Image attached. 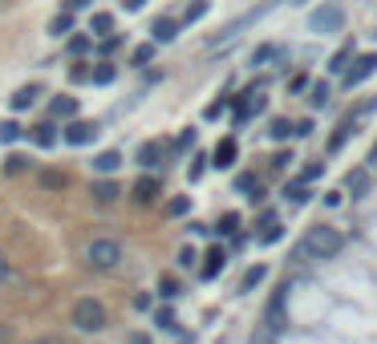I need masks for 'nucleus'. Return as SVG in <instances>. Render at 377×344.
<instances>
[{
	"label": "nucleus",
	"mask_w": 377,
	"mask_h": 344,
	"mask_svg": "<svg viewBox=\"0 0 377 344\" xmlns=\"http://www.w3.org/2000/svg\"><path fill=\"white\" fill-rule=\"evenodd\" d=\"M154 324H159L163 332H175V328H179V320H175V312H170V308H159V312H154Z\"/></svg>",
	"instance_id": "c85d7f7f"
},
{
	"label": "nucleus",
	"mask_w": 377,
	"mask_h": 344,
	"mask_svg": "<svg viewBox=\"0 0 377 344\" xmlns=\"http://www.w3.org/2000/svg\"><path fill=\"white\" fill-rule=\"evenodd\" d=\"M329 101V85H312V93H308V106H325Z\"/></svg>",
	"instance_id": "4c0bfd02"
},
{
	"label": "nucleus",
	"mask_w": 377,
	"mask_h": 344,
	"mask_svg": "<svg viewBox=\"0 0 377 344\" xmlns=\"http://www.w3.org/2000/svg\"><path fill=\"white\" fill-rule=\"evenodd\" d=\"M0 279H8V259L0 255Z\"/></svg>",
	"instance_id": "603ef678"
},
{
	"label": "nucleus",
	"mask_w": 377,
	"mask_h": 344,
	"mask_svg": "<svg viewBox=\"0 0 377 344\" xmlns=\"http://www.w3.org/2000/svg\"><path fill=\"white\" fill-rule=\"evenodd\" d=\"M21 134H24V130L17 126V122H0V146H13Z\"/></svg>",
	"instance_id": "bb28decb"
},
{
	"label": "nucleus",
	"mask_w": 377,
	"mask_h": 344,
	"mask_svg": "<svg viewBox=\"0 0 377 344\" xmlns=\"http://www.w3.org/2000/svg\"><path fill=\"white\" fill-rule=\"evenodd\" d=\"M292 134L308 138V134H312V122H308V117H305V122H296V126H292Z\"/></svg>",
	"instance_id": "79ce46f5"
},
{
	"label": "nucleus",
	"mask_w": 377,
	"mask_h": 344,
	"mask_svg": "<svg viewBox=\"0 0 377 344\" xmlns=\"http://www.w3.org/2000/svg\"><path fill=\"white\" fill-rule=\"evenodd\" d=\"M236 227H239V215H223V219H219V235H236Z\"/></svg>",
	"instance_id": "e433bc0d"
},
{
	"label": "nucleus",
	"mask_w": 377,
	"mask_h": 344,
	"mask_svg": "<svg viewBox=\"0 0 377 344\" xmlns=\"http://www.w3.org/2000/svg\"><path fill=\"white\" fill-rule=\"evenodd\" d=\"M203 13H207V0H195V4H191V8H187V17H183V21H179V24H191V21H199Z\"/></svg>",
	"instance_id": "f704fd0d"
},
{
	"label": "nucleus",
	"mask_w": 377,
	"mask_h": 344,
	"mask_svg": "<svg viewBox=\"0 0 377 344\" xmlns=\"http://www.w3.org/2000/svg\"><path fill=\"white\" fill-rule=\"evenodd\" d=\"M159 296H163V300H175V296H179V284H175V275H163V279H159Z\"/></svg>",
	"instance_id": "7c9ffc66"
},
{
	"label": "nucleus",
	"mask_w": 377,
	"mask_h": 344,
	"mask_svg": "<svg viewBox=\"0 0 377 344\" xmlns=\"http://www.w3.org/2000/svg\"><path fill=\"white\" fill-rule=\"evenodd\" d=\"M268 134L276 138V142H284V138L292 134V122H288V117H276V122H272V126H268Z\"/></svg>",
	"instance_id": "c756f323"
},
{
	"label": "nucleus",
	"mask_w": 377,
	"mask_h": 344,
	"mask_svg": "<svg viewBox=\"0 0 377 344\" xmlns=\"http://www.w3.org/2000/svg\"><path fill=\"white\" fill-rule=\"evenodd\" d=\"M276 57H284L280 45H259L256 53H252V65H268V61H276Z\"/></svg>",
	"instance_id": "aec40b11"
},
{
	"label": "nucleus",
	"mask_w": 377,
	"mask_h": 344,
	"mask_svg": "<svg viewBox=\"0 0 377 344\" xmlns=\"http://www.w3.org/2000/svg\"><path fill=\"white\" fill-rule=\"evenodd\" d=\"M86 77H90V69H86V65H73L70 69V81H86Z\"/></svg>",
	"instance_id": "a19ab883"
},
{
	"label": "nucleus",
	"mask_w": 377,
	"mask_h": 344,
	"mask_svg": "<svg viewBox=\"0 0 377 344\" xmlns=\"http://www.w3.org/2000/svg\"><path fill=\"white\" fill-rule=\"evenodd\" d=\"M134 308H138V312H146V308H150V296H146V292H138V296H134Z\"/></svg>",
	"instance_id": "de8ad7c7"
},
{
	"label": "nucleus",
	"mask_w": 377,
	"mask_h": 344,
	"mask_svg": "<svg viewBox=\"0 0 377 344\" xmlns=\"http://www.w3.org/2000/svg\"><path fill=\"white\" fill-rule=\"evenodd\" d=\"M134 199H138L142 206H146V203H154V199H159V179H154V174L138 179V183H134Z\"/></svg>",
	"instance_id": "ddd939ff"
},
{
	"label": "nucleus",
	"mask_w": 377,
	"mask_h": 344,
	"mask_svg": "<svg viewBox=\"0 0 377 344\" xmlns=\"http://www.w3.org/2000/svg\"><path fill=\"white\" fill-rule=\"evenodd\" d=\"M118 166H122V154H118V150H106V154H97V158H94V170H97V174H114Z\"/></svg>",
	"instance_id": "a211bd4d"
},
{
	"label": "nucleus",
	"mask_w": 377,
	"mask_h": 344,
	"mask_svg": "<svg viewBox=\"0 0 377 344\" xmlns=\"http://www.w3.org/2000/svg\"><path fill=\"white\" fill-rule=\"evenodd\" d=\"M24 166H29V158H24V154H8V162H4V174H24Z\"/></svg>",
	"instance_id": "2f4dec72"
},
{
	"label": "nucleus",
	"mask_w": 377,
	"mask_h": 344,
	"mask_svg": "<svg viewBox=\"0 0 377 344\" xmlns=\"http://www.w3.org/2000/svg\"><path fill=\"white\" fill-rule=\"evenodd\" d=\"M284 300H288V284H284L280 292L272 296V304H268V328H284Z\"/></svg>",
	"instance_id": "9b49d317"
},
{
	"label": "nucleus",
	"mask_w": 377,
	"mask_h": 344,
	"mask_svg": "<svg viewBox=\"0 0 377 344\" xmlns=\"http://www.w3.org/2000/svg\"><path fill=\"white\" fill-rule=\"evenodd\" d=\"M284 239V227L276 215H264V231H259V243H280Z\"/></svg>",
	"instance_id": "f3484780"
},
{
	"label": "nucleus",
	"mask_w": 377,
	"mask_h": 344,
	"mask_svg": "<svg viewBox=\"0 0 377 344\" xmlns=\"http://www.w3.org/2000/svg\"><path fill=\"white\" fill-rule=\"evenodd\" d=\"M138 166H146V170L163 166V146H159V142H142L138 146Z\"/></svg>",
	"instance_id": "9d476101"
},
{
	"label": "nucleus",
	"mask_w": 377,
	"mask_h": 344,
	"mask_svg": "<svg viewBox=\"0 0 377 344\" xmlns=\"http://www.w3.org/2000/svg\"><path fill=\"white\" fill-rule=\"evenodd\" d=\"M203 162H207V158H195V162H191V183H195V179H203Z\"/></svg>",
	"instance_id": "37998d69"
},
{
	"label": "nucleus",
	"mask_w": 377,
	"mask_h": 344,
	"mask_svg": "<svg viewBox=\"0 0 377 344\" xmlns=\"http://www.w3.org/2000/svg\"><path fill=\"white\" fill-rule=\"evenodd\" d=\"M86 259H90V268H97V272H114L122 263V243L118 239H94V243L86 247Z\"/></svg>",
	"instance_id": "7ed1b4c3"
},
{
	"label": "nucleus",
	"mask_w": 377,
	"mask_h": 344,
	"mask_svg": "<svg viewBox=\"0 0 377 344\" xmlns=\"http://www.w3.org/2000/svg\"><path fill=\"white\" fill-rule=\"evenodd\" d=\"M345 190H349L353 199H365V190H369V170H349V179H345Z\"/></svg>",
	"instance_id": "2eb2a0df"
},
{
	"label": "nucleus",
	"mask_w": 377,
	"mask_h": 344,
	"mask_svg": "<svg viewBox=\"0 0 377 344\" xmlns=\"http://www.w3.org/2000/svg\"><path fill=\"white\" fill-rule=\"evenodd\" d=\"M223 263H227V252H223V247H211V252L203 255V279H215V275L223 272Z\"/></svg>",
	"instance_id": "1a4fd4ad"
},
{
	"label": "nucleus",
	"mask_w": 377,
	"mask_h": 344,
	"mask_svg": "<svg viewBox=\"0 0 377 344\" xmlns=\"http://www.w3.org/2000/svg\"><path fill=\"white\" fill-rule=\"evenodd\" d=\"M130 344H150V341H146V336H134V341H130Z\"/></svg>",
	"instance_id": "864d4df0"
},
{
	"label": "nucleus",
	"mask_w": 377,
	"mask_h": 344,
	"mask_svg": "<svg viewBox=\"0 0 377 344\" xmlns=\"http://www.w3.org/2000/svg\"><path fill=\"white\" fill-rule=\"evenodd\" d=\"M94 0H65V13H77V8H90Z\"/></svg>",
	"instance_id": "c03bdc74"
},
{
	"label": "nucleus",
	"mask_w": 377,
	"mask_h": 344,
	"mask_svg": "<svg viewBox=\"0 0 377 344\" xmlns=\"http://www.w3.org/2000/svg\"><path fill=\"white\" fill-rule=\"evenodd\" d=\"M369 162H377V142H374V150H369Z\"/></svg>",
	"instance_id": "5fc2aeb1"
},
{
	"label": "nucleus",
	"mask_w": 377,
	"mask_h": 344,
	"mask_svg": "<svg viewBox=\"0 0 377 344\" xmlns=\"http://www.w3.org/2000/svg\"><path fill=\"white\" fill-rule=\"evenodd\" d=\"M191 142H195V130H183V138H179V150H187Z\"/></svg>",
	"instance_id": "09e8293b"
},
{
	"label": "nucleus",
	"mask_w": 377,
	"mask_h": 344,
	"mask_svg": "<svg viewBox=\"0 0 377 344\" xmlns=\"http://www.w3.org/2000/svg\"><path fill=\"white\" fill-rule=\"evenodd\" d=\"M41 186H45V190H65V186H70V174H61V170H45V174H41Z\"/></svg>",
	"instance_id": "412c9836"
},
{
	"label": "nucleus",
	"mask_w": 377,
	"mask_h": 344,
	"mask_svg": "<svg viewBox=\"0 0 377 344\" xmlns=\"http://www.w3.org/2000/svg\"><path fill=\"white\" fill-rule=\"evenodd\" d=\"M321 174H325V162H312V166H305L300 183H312V179H321Z\"/></svg>",
	"instance_id": "58836bf2"
},
{
	"label": "nucleus",
	"mask_w": 377,
	"mask_h": 344,
	"mask_svg": "<svg viewBox=\"0 0 377 344\" xmlns=\"http://www.w3.org/2000/svg\"><path fill=\"white\" fill-rule=\"evenodd\" d=\"M73 324L81 328V332H102L106 324H110V312H106V304L94 296H86V300H77L73 304Z\"/></svg>",
	"instance_id": "f03ea898"
},
{
	"label": "nucleus",
	"mask_w": 377,
	"mask_h": 344,
	"mask_svg": "<svg viewBox=\"0 0 377 344\" xmlns=\"http://www.w3.org/2000/svg\"><path fill=\"white\" fill-rule=\"evenodd\" d=\"M142 4H146V0H122V8H130V13H138Z\"/></svg>",
	"instance_id": "8fccbe9b"
},
{
	"label": "nucleus",
	"mask_w": 377,
	"mask_h": 344,
	"mask_svg": "<svg viewBox=\"0 0 377 344\" xmlns=\"http://www.w3.org/2000/svg\"><path fill=\"white\" fill-rule=\"evenodd\" d=\"M33 344H65V341H61V336H37Z\"/></svg>",
	"instance_id": "3c124183"
},
{
	"label": "nucleus",
	"mask_w": 377,
	"mask_h": 344,
	"mask_svg": "<svg viewBox=\"0 0 377 344\" xmlns=\"http://www.w3.org/2000/svg\"><path fill=\"white\" fill-rule=\"evenodd\" d=\"M349 57H353V45H345V49H341V53H337V57H332V61H329V69H332V73H341Z\"/></svg>",
	"instance_id": "c9c22d12"
},
{
	"label": "nucleus",
	"mask_w": 377,
	"mask_h": 344,
	"mask_svg": "<svg viewBox=\"0 0 377 344\" xmlns=\"http://www.w3.org/2000/svg\"><path fill=\"white\" fill-rule=\"evenodd\" d=\"M90 49H94V41H90V37H73V41H70V53H73V57H86Z\"/></svg>",
	"instance_id": "72a5a7b5"
},
{
	"label": "nucleus",
	"mask_w": 377,
	"mask_h": 344,
	"mask_svg": "<svg viewBox=\"0 0 377 344\" xmlns=\"http://www.w3.org/2000/svg\"><path fill=\"white\" fill-rule=\"evenodd\" d=\"M284 199H288V203H308V186L305 183H288V190H284Z\"/></svg>",
	"instance_id": "cd10ccee"
},
{
	"label": "nucleus",
	"mask_w": 377,
	"mask_h": 344,
	"mask_svg": "<svg viewBox=\"0 0 377 344\" xmlns=\"http://www.w3.org/2000/svg\"><path fill=\"white\" fill-rule=\"evenodd\" d=\"M90 33H114V17L110 13H94L90 17Z\"/></svg>",
	"instance_id": "a878e982"
},
{
	"label": "nucleus",
	"mask_w": 377,
	"mask_h": 344,
	"mask_svg": "<svg viewBox=\"0 0 377 344\" xmlns=\"http://www.w3.org/2000/svg\"><path fill=\"white\" fill-rule=\"evenodd\" d=\"M349 134H353V122H341V126H337V134L329 138V150H332V154H337V150L349 142Z\"/></svg>",
	"instance_id": "5701e85b"
},
{
	"label": "nucleus",
	"mask_w": 377,
	"mask_h": 344,
	"mask_svg": "<svg viewBox=\"0 0 377 344\" xmlns=\"http://www.w3.org/2000/svg\"><path fill=\"white\" fill-rule=\"evenodd\" d=\"M49 117H77V97H70V93L53 97L49 101Z\"/></svg>",
	"instance_id": "f8f14e48"
},
{
	"label": "nucleus",
	"mask_w": 377,
	"mask_h": 344,
	"mask_svg": "<svg viewBox=\"0 0 377 344\" xmlns=\"http://www.w3.org/2000/svg\"><path fill=\"white\" fill-rule=\"evenodd\" d=\"M341 24H345V13H341L337 4H321V8L308 17V28H312V33H341Z\"/></svg>",
	"instance_id": "20e7f679"
},
{
	"label": "nucleus",
	"mask_w": 377,
	"mask_h": 344,
	"mask_svg": "<svg viewBox=\"0 0 377 344\" xmlns=\"http://www.w3.org/2000/svg\"><path fill=\"white\" fill-rule=\"evenodd\" d=\"M236 138H223V142H219V146H215V154H211V162L215 166H219V170H227V166H232V162H236Z\"/></svg>",
	"instance_id": "6e6552de"
},
{
	"label": "nucleus",
	"mask_w": 377,
	"mask_h": 344,
	"mask_svg": "<svg viewBox=\"0 0 377 344\" xmlns=\"http://www.w3.org/2000/svg\"><path fill=\"white\" fill-rule=\"evenodd\" d=\"M130 61H134V65H150V61H154V45H138L134 49V57H130Z\"/></svg>",
	"instance_id": "473e14b6"
},
{
	"label": "nucleus",
	"mask_w": 377,
	"mask_h": 344,
	"mask_svg": "<svg viewBox=\"0 0 377 344\" xmlns=\"http://www.w3.org/2000/svg\"><path fill=\"white\" fill-rule=\"evenodd\" d=\"M37 97H41V85H21V90L8 97V106H13V110H29Z\"/></svg>",
	"instance_id": "4468645a"
},
{
	"label": "nucleus",
	"mask_w": 377,
	"mask_h": 344,
	"mask_svg": "<svg viewBox=\"0 0 377 344\" xmlns=\"http://www.w3.org/2000/svg\"><path fill=\"white\" fill-rule=\"evenodd\" d=\"M33 142H37L41 150H49V146H57V142H61V134H57V126H53V122H41V126L33 130Z\"/></svg>",
	"instance_id": "dca6fc26"
},
{
	"label": "nucleus",
	"mask_w": 377,
	"mask_h": 344,
	"mask_svg": "<svg viewBox=\"0 0 377 344\" xmlns=\"http://www.w3.org/2000/svg\"><path fill=\"white\" fill-rule=\"evenodd\" d=\"M97 134H102L97 122H70V126L61 130V142H70V146H90Z\"/></svg>",
	"instance_id": "423d86ee"
},
{
	"label": "nucleus",
	"mask_w": 377,
	"mask_h": 344,
	"mask_svg": "<svg viewBox=\"0 0 377 344\" xmlns=\"http://www.w3.org/2000/svg\"><path fill=\"white\" fill-rule=\"evenodd\" d=\"M187 199H175V203H170V215H187Z\"/></svg>",
	"instance_id": "a18cd8bd"
},
{
	"label": "nucleus",
	"mask_w": 377,
	"mask_h": 344,
	"mask_svg": "<svg viewBox=\"0 0 377 344\" xmlns=\"http://www.w3.org/2000/svg\"><path fill=\"white\" fill-rule=\"evenodd\" d=\"M345 247V235L337 227H325V223H316V227L305 235V243H300V252L296 255H312V259H332V255H341Z\"/></svg>",
	"instance_id": "f257e3e1"
},
{
	"label": "nucleus",
	"mask_w": 377,
	"mask_h": 344,
	"mask_svg": "<svg viewBox=\"0 0 377 344\" xmlns=\"http://www.w3.org/2000/svg\"><path fill=\"white\" fill-rule=\"evenodd\" d=\"M118 45H122V37H110V41H106V45H102V53H106V57H110V53H118Z\"/></svg>",
	"instance_id": "49530a36"
},
{
	"label": "nucleus",
	"mask_w": 377,
	"mask_h": 344,
	"mask_svg": "<svg viewBox=\"0 0 377 344\" xmlns=\"http://www.w3.org/2000/svg\"><path fill=\"white\" fill-rule=\"evenodd\" d=\"M195 259H199V255H195V247H183V252H179V263H183V268H191Z\"/></svg>",
	"instance_id": "ea45409f"
},
{
	"label": "nucleus",
	"mask_w": 377,
	"mask_h": 344,
	"mask_svg": "<svg viewBox=\"0 0 377 344\" xmlns=\"http://www.w3.org/2000/svg\"><path fill=\"white\" fill-rule=\"evenodd\" d=\"M150 33H154V41H159V45H166V41H175V37H179V21H175V17H159V21L150 24Z\"/></svg>",
	"instance_id": "0eeeda50"
},
{
	"label": "nucleus",
	"mask_w": 377,
	"mask_h": 344,
	"mask_svg": "<svg viewBox=\"0 0 377 344\" xmlns=\"http://www.w3.org/2000/svg\"><path fill=\"white\" fill-rule=\"evenodd\" d=\"M118 195H122V186L114 183V179H110V183H106V179H102V183H94V199H97V203H114Z\"/></svg>",
	"instance_id": "6ab92c4d"
},
{
	"label": "nucleus",
	"mask_w": 377,
	"mask_h": 344,
	"mask_svg": "<svg viewBox=\"0 0 377 344\" xmlns=\"http://www.w3.org/2000/svg\"><path fill=\"white\" fill-rule=\"evenodd\" d=\"M70 28H73V13H57L53 24H49V33H53V37H65Z\"/></svg>",
	"instance_id": "393cba45"
},
{
	"label": "nucleus",
	"mask_w": 377,
	"mask_h": 344,
	"mask_svg": "<svg viewBox=\"0 0 377 344\" xmlns=\"http://www.w3.org/2000/svg\"><path fill=\"white\" fill-rule=\"evenodd\" d=\"M114 77H118V69L110 65V61H106V65H97L94 73H90V81H94V85H110Z\"/></svg>",
	"instance_id": "b1692460"
},
{
	"label": "nucleus",
	"mask_w": 377,
	"mask_h": 344,
	"mask_svg": "<svg viewBox=\"0 0 377 344\" xmlns=\"http://www.w3.org/2000/svg\"><path fill=\"white\" fill-rule=\"evenodd\" d=\"M374 73H377V53H361V57L353 61V69L345 73V90H357V85L369 81Z\"/></svg>",
	"instance_id": "39448f33"
},
{
	"label": "nucleus",
	"mask_w": 377,
	"mask_h": 344,
	"mask_svg": "<svg viewBox=\"0 0 377 344\" xmlns=\"http://www.w3.org/2000/svg\"><path fill=\"white\" fill-rule=\"evenodd\" d=\"M264 275H268V268H264V263H256V268H248V275L239 279V292H252V288H256V284L264 279Z\"/></svg>",
	"instance_id": "4be33fe9"
}]
</instances>
